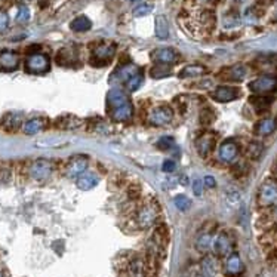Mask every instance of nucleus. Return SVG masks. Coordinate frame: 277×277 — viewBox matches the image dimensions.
<instances>
[{
  "mask_svg": "<svg viewBox=\"0 0 277 277\" xmlns=\"http://www.w3.org/2000/svg\"><path fill=\"white\" fill-rule=\"evenodd\" d=\"M181 182H182V184H187V182H188V178H187V177H182V178H181Z\"/></svg>",
  "mask_w": 277,
  "mask_h": 277,
  "instance_id": "nucleus-48",
  "label": "nucleus"
},
{
  "mask_svg": "<svg viewBox=\"0 0 277 277\" xmlns=\"http://www.w3.org/2000/svg\"><path fill=\"white\" fill-rule=\"evenodd\" d=\"M227 196H228V200H230V202H231V200H233V202H239V200H240V196H239V193H237V191L228 193Z\"/></svg>",
  "mask_w": 277,
  "mask_h": 277,
  "instance_id": "nucleus-47",
  "label": "nucleus"
},
{
  "mask_svg": "<svg viewBox=\"0 0 277 277\" xmlns=\"http://www.w3.org/2000/svg\"><path fill=\"white\" fill-rule=\"evenodd\" d=\"M212 242H213V237L211 233H202L196 240V249L200 252H208L212 247Z\"/></svg>",
  "mask_w": 277,
  "mask_h": 277,
  "instance_id": "nucleus-31",
  "label": "nucleus"
},
{
  "mask_svg": "<svg viewBox=\"0 0 277 277\" xmlns=\"http://www.w3.org/2000/svg\"><path fill=\"white\" fill-rule=\"evenodd\" d=\"M129 277H146V262L143 258H133L128 264Z\"/></svg>",
  "mask_w": 277,
  "mask_h": 277,
  "instance_id": "nucleus-22",
  "label": "nucleus"
},
{
  "mask_svg": "<svg viewBox=\"0 0 277 277\" xmlns=\"http://www.w3.org/2000/svg\"><path fill=\"white\" fill-rule=\"evenodd\" d=\"M215 143H216L215 141V135L206 132V133H202L196 140V148H197V151H199V154L202 157H208L213 151Z\"/></svg>",
  "mask_w": 277,
  "mask_h": 277,
  "instance_id": "nucleus-11",
  "label": "nucleus"
},
{
  "mask_svg": "<svg viewBox=\"0 0 277 277\" xmlns=\"http://www.w3.org/2000/svg\"><path fill=\"white\" fill-rule=\"evenodd\" d=\"M21 122H22V117L21 114H16V113H6L2 119V126L6 129V130H16L19 126H21Z\"/></svg>",
  "mask_w": 277,
  "mask_h": 277,
  "instance_id": "nucleus-27",
  "label": "nucleus"
},
{
  "mask_svg": "<svg viewBox=\"0 0 277 277\" xmlns=\"http://www.w3.org/2000/svg\"><path fill=\"white\" fill-rule=\"evenodd\" d=\"M219 74L224 77V80H234V81H240V80H243V79H244V76H246V67H244V65H242V64L231 65V67L224 68V70L221 71Z\"/></svg>",
  "mask_w": 277,
  "mask_h": 277,
  "instance_id": "nucleus-17",
  "label": "nucleus"
},
{
  "mask_svg": "<svg viewBox=\"0 0 277 277\" xmlns=\"http://www.w3.org/2000/svg\"><path fill=\"white\" fill-rule=\"evenodd\" d=\"M240 97V92L237 88H231V86H218L213 92H212V98L218 102H230L234 101Z\"/></svg>",
  "mask_w": 277,
  "mask_h": 277,
  "instance_id": "nucleus-13",
  "label": "nucleus"
},
{
  "mask_svg": "<svg viewBox=\"0 0 277 277\" xmlns=\"http://www.w3.org/2000/svg\"><path fill=\"white\" fill-rule=\"evenodd\" d=\"M133 73H136V68L133 65H123L119 68V71L116 73V77L122 81H126Z\"/></svg>",
  "mask_w": 277,
  "mask_h": 277,
  "instance_id": "nucleus-36",
  "label": "nucleus"
},
{
  "mask_svg": "<svg viewBox=\"0 0 277 277\" xmlns=\"http://www.w3.org/2000/svg\"><path fill=\"white\" fill-rule=\"evenodd\" d=\"M107 102L112 108H116V107H120V105L126 104L128 98H126V94L123 91L113 89V91H110L108 95H107Z\"/></svg>",
  "mask_w": 277,
  "mask_h": 277,
  "instance_id": "nucleus-24",
  "label": "nucleus"
},
{
  "mask_svg": "<svg viewBox=\"0 0 277 277\" xmlns=\"http://www.w3.org/2000/svg\"><path fill=\"white\" fill-rule=\"evenodd\" d=\"M251 104L255 107V110L258 113H261V112H265V110L271 105V98L270 97H267V95H257V97H252L251 99Z\"/></svg>",
  "mask_w": 277,
  "mask_h": 277,
  "instance_id": "nucleus-29",
  "label": "nucleus"
},
{
  "mask_svg": "<svg viewBox=\"0 0 277 277\" xmlns=\"http://www.w3.org/2000/svg\"><path fill=\"white\" fill-rule=\"evenodd\" d=\"M195 2L200 9H209L218 2V0H195Z\"/></svg>",
  "mask_w": 277,
  "mask_h": 277,
  "instance_id": "nucleus-44",
  "label": "nucleus"
},
{
  "mask_svg": "<svg viewBox=\"0 0 277 277\" xmlns=\"http://www.w3.org/2000/svg\"><path fill=\"white\" fill-rule=\"evenodd\" d=\"M237 154H239V146L233 140L224 141L218 150V156L223 162H233L237 157Z\"/></svg>",
  "mask_w": 277,
  "mask_h": 277,
  "instance_id": "nucleus-14",
  "label": "nucleus"
},
{
  "mask_svg": "<svg viewBox=\"0 0 277 277\" xmlns=\"http://www.w3.org/2000/svg\"><path fill=\"white\" fill-rule=\"evenodd\" d=\"M57 63L63 67L74 65L76 64V53L68 48H63L57 55Z\"/></svg>",
  "mask_w": 277,
  "mask_h": 277,
  "instance_id": "nucleus-26",
  "label": "nucleus"
},
{
  "mask_svg": "<svg viewBox=\"0 0 277 277\" xmlns=\"http://www.w3.org/2000/svg\"><path fill=\"white\" fill-rule=\"evenodd\" d=\"M70 29L76 33H85L92 29V21L86 15H79L70 22Z\"/></svg>",
  "mask_w": 277,
  "mask_h": 277,
  "instance_id": "nucleus-21",
  "label": "nucleus"
},
{
  "mask_svg": "<svg viewBox=\"0 0 277 277\" xmlns=\"http://www.w3.org/2000/svg\"><path fill=\"white\" fill-rule=\"evenodd\" d=\"M151 58L159 64H174L178 61V52L172 48H159L151 53Z\"/></svg>",
  "mask_w": 277,
  "mask_h": 277,
  "instance_id": "nucleus-10",
  "label": "nucleus"
},
{
  "mask_svg": "<svg viewBox=\"0 0 277 277\" xmlns=\"http://www.w3.org/2000/svg\"><path fill=\"white\" fill-rule=\"evenodd\" d=\"M174 144H175V140L172 136H162L160 140L157 141V147L162 150V151H169L172 147H174Z\"/></svg>",
  "mask_w": 277,
  "mask_h": 277,
  "instance_id": "nucleus-38",
  "label": "nucleus"
},
{
  "mask_svg": "<svg viewBox=\"0 0 277 277\" xmlns=\"http://www.w3.org/2000/svg\"><path fill=\"white\" fill-rule=\"evenodd\" d=\"M29 19H30V9L25 5H21L18 8V12H16V22L25 24V22H29Z\"/></svg>",
  "mask_w": 277,
  "mask_h": 277,
  "instance_id": "nucleus-40",
  "label": "nucleus"
},
{
  "mask_svg": "<svg viewBox=\"0 0 277 277\" xmlns=\"http://www.w3.org/2000/svg\"><path fill=\"white\" fill-rule=\"evenodd\" d=\"M53 172V163L48 159H37L30 168V175L36 181H46Z\"/></svg>",
  "mask_w": 277,
  "mask_h": 277,
  "instance_id": "nucleus-5",
  "label": "nucleus"
},
{
  "mask_svg": "<svg viewBox=\"0 0 277 277\" xmlns=\"http://www.w3.org/2000/svg\"><path fill=\"white\" fill-rule=\"evenodd\" d=\"M19 65V57L14 50L0 52V71H14Z\"/></svg>",
  "mask_w": 277,
  "mask_h": 277,
  "instance_id": "nucleus-12",
  "label": "nucleus"
},
{
  "mask_svg": "<svg viewBox=\"0 0 277 277\" xmlns=\"http://www.w3.org/2000/svg\"><path fill=\"white\" fill-rule=\"evenodd\" d=\"M212 246H213V251L218 257H227L231 254V249H233V243H231V239L227 233H219L213 242H212Z\"/></svg>",
  "mask_w": 277,
  "mask_h": 277,
  "instance_id": "nucleus-9",
  "label": "nucleus"
},
{
  "mask_svg": "<svg viewBox=\"0 0 277 277\" xmlns=\"http://www.w3.org/2000/svg\"><path fill=\"white\" fill-rule=\"evenodd\" d=\"M193 193H195L196 196L203 195V182L200 179H196L195 182H193Z\"/></svg>",
  "mask_w": 277,
  "mask_h": 277,
  "instance_id": "nucleus-45",
  "label": "nucleus"
},
{
  "mask_svg": "<svg viewBox=\"0 0 277 277\" xmlns=\"http://www.w3.org/2000/svg\"><path fill=\"white\" fill-rule=\"evenodd\" d=\"M76 185L79 190L83 191H89L92 188H95L98 185V177L95 174H86V175H80L76 181Z\"/></svg>",
  "mask_w": 277,
  "mask_h": 277,
  "instance_id": "nucleus-23",
  "label": "nucleus"
},
{
  "mask_svg": "<svg viewBox=\"0 0 277 277\" xmlns=\"http://www.w3.org/2000/svg\"><path fill=\"white\" fill-rule=\"evenodd\" d=\"M199 120L203 126H209L213 120H215V113L213 110L211 108H205L200 112V116H199Z\"/></svg>",
  "mask_w": 277,
  "mask_h": 277,
  "instance_id": "nucleus-37",
  "label": "nucleus"
},
{
  "mask_svg": "<svg viewBox=\"0 0 277 277\" xmlns=\"http://www.w3.org/2000/svg\"><path fill=\"white\" fill-rule=\"evenodd\" d=\"M247 88L257 95H267L270 92H274L277 89V76H261L249 83Z\"/></svg>",
  "mask_w": 277,
  "mask_h": 277,
  "instance_id": "nucleus-3",
  "label": "nucleus"
},
{
  "mask_svg": "<svg viewBox=\"0 0 277 277\" xmlns=\"http://www.w3.org/2000/svg\"><path fill=\"white\" fill-rule=\"evenodd\" d=\"M174 119V110L168 105H159L150 113V123L154 126H163L171 123Z\"/></svg>",
  "mask_w": 277,
  "mask_h": 277,
  "instance_id": "nucleus-7",
  "label": "nucleus"
},
{
  "mask_svg": "<svg viewBox=\"0 0 277 277\" xmlns=\"http://www.w3.org/2000/svg\"><path fill=\"white\" fill-rule=\"evenodd\" d=\"M175 168H177V163L174 162V160H164L163 162V164H162V171L163 172H166V174H169V172H174L175 171Z\"/></svg>",
  "mask_w": 277,
  "mask_h": 277,
  "instance_id": "nucleus-43",
  "label": "nucleus"
},
{
  "mask_svg": "<svg viewBox=\"0 0 277 277\" xmlns=\"http://www.w3.org/2000/svg\"><path fill=\"white\" fill-rule=\"evenodd\" d=\"M277 202V182L265 181L260 190V203L262 206H270Z\"/></svg>",
  "mask_w": 277,
  "mask_h": 277,
  "instance_id": "nucleus-8",
  "label": "nucleus"
},
{
  "mask_svg": "<svg viewBox=\"0 0 277 277\" xmlns=\"http://www.w3.org/2000/svg\"><path fill=\"white\" fill-rule=\"evenodd\" d=\"M274 19L277 21V11H276V14H274Z\"/></svg>",
  "mask_w": 277,
  "mask_h": 277,
  "instance_id": "nucleus-52",
  "label": "nucleus"
},
{
  "mask_svg": "<svg viewBox=\"0 0 277 277\" xmlns=\"http://www.w3.org/2000/svg\"><path fill=\"white\" fill-rule=\"evenodd\" d=\"M9 27V16L5 11L0 9V33H3Z\"/></svg>",
  "mask_w": 277,
  "mask_h": 277,
  "instance_id": "nucleus-42",
  "label": "nucleus"
},
{
  "mask_svg": "<svg viewBox=\"0 0 277 277\" xmlns=\"http://www.w3.org/2000/svg\"><path fill=\"white\" fill-rule=\"evenodd\" d=\"M132 116H133V107L129 101L120 107L113 108V112H112V119L114 122H129L132 119Z\"/></svg>",
  "mask_w": 277,
  "mask_h": 277,
  "instance_id": "nucleus-15",
  "label": "nucleus"
},
{
  "mask_svg": "<svg viewBox=\"0 0 277 277\" xmlns=\"http://www.w3.org/2000/svg\"><path fill=\"white\" fill-rule=\"evenodd\" d=\"M129 2H138V0H129Z\"/></svg>",
  "mask_w": 277,
  "mask_h": 277,
  "instance_id": "nucleus-53",
  "label": "nucleus"
},
{
  "mask_svg": "<svg viewBox=\"0 0 277 277\" xmlns=\"http://www.w3.org/2000/svg\"><path fill=\"white\" fill-rule=\"evenodd\" d=\"M234 2H237V3H243V2H246V0H234Z\"/></svg>",
  "mask_w": 277,
  "mask_h": 277,
  "instance_id": "nucleus-50",
  "label": "nucleus"
},
{
  "mask_svg": "<svg viewBox=\"0 0 277 277\" xmlns=\"http://www.w3.org/2000/svg\"><path fill=\"white\" fill-rule=\"evenodd\" d=\"M276 128H277V119L265 117V119H261L255 125V133L260 136H268L276 130Z\"/></svg>",
  "mask_w": 277,
  "mask_h": 277,
  "instance_id": "nucleus-18",
  "label": "nucleus"
},
{
  "mask_svg": "<svg viewBox=\"0 0 277 277\" xmlns=\"http://www.w3.org/2000/svg\"><path fill=\"white\" fill-rule=\"evenodd\" d=\"M218 270V264L215 261L213 257H205V260L202 261V273L215 277V273Z\"/></svg>",
  "mask_w": 277,
  "mask_h": 277,
  "instance_id": "nucleus-32",
  "label": "nucleus"
},
{
  "mask_svg": "<svg viewBox=\"0 0 277 277\" xmlns=\"http://www.w3.org/2000/svg\"><path fill=\"white\" fill-rule=\"evenodd\" d=\"M153 9H154L153 5H150V3H141V5H138L136 8H133L132 14H133V16H136V18H141V16L150 15V14L153 12Z\"/></svg>",
  "mask_w": 277,
  "mask_h": 277,
  "instance_id": "nucleus-35",
  "label": "nucleus"
},
{
  "mask_svg": "<svg viewBox=\"0 0 277 277\" xmlns=\"http://www.w3.org/2000/svg\"><path fill=\"white\" fill-rule=\"evenodd\" d=\"M150 74H151V77H154V79H160V77H164V76L171 74V71H169L168 67H166V64H160V65L153 67V70L150 71Z\"/></svg>",
  "mask_w": 277,
  "mask_h": 277,
  "instance_id": "nucleus-41",
  "label": "nucleus"
},
{
  "mask_svg": "<svg viewBox=\"0 0 277 277\" xmlns=\"http://www.w3.org/2000/svg\"><path fill=\"white\" fill-rule=\"evenodd\" d=\"M116 48H117L116 43H112V42L98 43L92 49V57H91L89 63L94 67H104V65H107L110 61L114 58Z\"/></svg>",
  "mask_w": 277,
  "mask_h": 277,
  "instance_id": "nucleus-1",
  "label": "nucleus"
},
{
  "mask_svg": "<svg viewBox=\"0 0 277 277\" xmlns=\"http://www.w3.org/2000/svg\"><path fill=\"white\" fill-rule=\"evenodd\" d=\"M208 73V70L203 67V65H197V64H195V65H187V67H184L181 71H179V77L181 79H188V77H199V76H203V74H206Z\"/></svg>",
  "mask_w": 277,
  "mask_h": 277,
  "instance_id": "nucleus-28",
  "label": "nucleus"
},
{
  "mask_svg": "<svg viewBox=\"0 0 277 277\" xmlns=\"http://www.w3.org/2000/svg\"><path fill=\"white\" fill-rule=\"evenodd\" d=\"M46 126V119L43 117H33L30 120H27L22 125V132L25 135H36Z\"/></svg>",
  "mask_w": 277,
  "mask_h": 277,
  "instance_id": "nucleus-20",
  "label": "nucleus"
},
{
  "mask_svg": "<svg viewBox=\"0 0 277 277\" xmlns=\"http://www.w3.org/2000/svg\"><path fill=\"white\" fill-rule=\"evenodd\" d=\"M50 68V60L45 53H32L25 61V70L32 74H43Z\"/></svg>",
  "mask_w": 277,
  "mask_h": 277,
  "instance_id": "nucleus-4",
  "label": "nucleus"
},
{
  "mask_svg": "<svg viewBox=\"0 0 277 277\" xmlns=\"http://www.w3.org/2000/svg\"><path fill=\"white\" fill-rule=\"evenodd\" d=\"M143 80H144L143 71H136V73H133V74L125 81L126 89H128L129 92H135V91H138V88H140V86L143 85Z\"/></svg>",
  "mask_w": 277,
  "mask_h": 277,
  "instance_id": "nucleus-30",
  "label": "nucleus"
},
{
  "mask_svg": "<svg viewBox=\"0 0 277 277\" xmlns=\"http://www.w3.org/2000/svg\"><path fill=\"white\" fill-rule=\"evenodd\" d=\"M81 123H83V120L81 119H79V117H76L74 114H63V116H60L57 120H55V128H58V129H77V128H80L81 126Z\"/></svg>",
  "mask_w": 277,
  "mask_h": 277,
  "instance_id": "nucleus-16",
  "label": "nucleus"
},
{
  "mask_svg": "<svg viewBox=\"0 0 277 277\" xmlns=\"http://www.w3.org/2000/svg\"><path fill=\"white\" fill-rule=\"evenodd\" d=\"M154 30H156V36L160 40H164V39L169 37V25H168V21H166V18L163 15L156 16Z\"/></svg>",
  "mask_w": 277,
  "mask_h": 277,
  "instance_id": "nucleus-25",
  "label": "nucleus"
},
{
  "mask_svg": "<svg viewBox=\"0 0 277 277\" xmlns=\"http://www.w3.org/2000/svg\"><path fill=\"white\" fill-rule=\"evenodd\" d=\"M246 154H247L249 159H252V160L260 159V156L262 154V144H260V143H257V141L251 143V144L247 146Z\"/></svg>",
  "mask_w": 277,
  "mask_h": 277,
  "instance_id": "nucleus-34",
  "label": "nucleus"
},
{
  "mask_svg": "<svg viewBox=\"0 0 277 277\" xmlns=\"http://www.w3.org/2000/svg\"><path fill=\"white\" fill-rule=\"evenodd\" d=\"M199 277H212V276H208V274H203V273H202V274H200Z\"/></svg>",
  "mask_w": 277,
  "mask_h": 277,
  "instance_id": "nucleus-49",
  "label": "nucleus"
},
{
  "mask_svg": "<svg viewBox=\"0 0 277 277\" xmlns=\"http://www.w3.org/2000/svg\"><path fill=\"white\" fill-rule=\"evenodd\" d=\"M243 271V262L240 260V257L237 254H230L227 261H226V273L230 277H236L239 274H242Z\"/></svg>",
  "mask_w": 277,
  "mask_h": 277,
  "instance_id": "nucleus-19",
  "label": "nucleus"
},
{
  "mask_svg": "<svg viewBox=\"0 0 277 277\" xmlns=\"http://www.w3.org/2000/svg\"><path fill=\"white\" fill-rule=\"evenodd\" d=\"M157 216H159V208L153 203H146L136 213V224L143 230L150 228L156 224Z\"/></svg>",
  "mask_w": 277,
  "mask_h": 277,
  "instance_id": "nucleus-2",
  "label": "nucleus"
},
{
  "mask_svg": "<svg viewBox=\"0 0 277 277\" xmlns=\"http://www.w3.org/2000/svg\"><path fill=\"white\" fill-rule=\"evenodd\" d=\"M89 164V157L85 154H79L70 159L67 168H65V175L68 178H79L81 174H85Z\"/></svg>",
  "mask_w": 277,
  "mask_h": 277,
  "instance_id": "nucleus-6",
  "label": "nucleus"
},
{
  "mask_svg": "<svg viewBox=\"0 0 277 277\" xmlns=\"http://www.w3.org/2000/svg\"><path fill=\"white\" fill-rule=\"evenodd\" d=\"M203 184L206 185V187H209V188H213L215 185H216V181H215V178L213 177H205V179H203Z\"/></svg>",
  "mask_w": 277,
  "mask_h": 277,
  "instance_id": "nucleus-46",
  "label": "nucleus"
},
{
  "mask_svg": "<svg viewBox=\"0 0 277 277\" xmlns=\"http://www.w3.org/2000/svg\"><path fill=\"white\" fill-rule=\"evenodd\" d=\"M224 27L226 29H233V27H237L240 24V16L236 11H230L228 14L224 15Z\"/></svg>",
  "mask_w": 277,
  "mask_h": 277,
  "instance_id": "nucleus-33",
  "label": "nucleus"
},
{
  "mask_svg": "<svg viewBox=\"0 0 277 277\" xmlns=\"http://www.w3.org/2000/svg\"><path fill=\"white\" fill-rule=\"evenodd\" d=\"M174 203H175V206L179 209V211H188L190 209V206H191V200L187 197V196H184V195H178L175 199H174Z\"/></svg>",
  "mask_w": 277,
  "mask_h": 277,
  "instance_id": "nucleus-39",
  "label": "nucleus"
},
{
  "mask_svg": "<svg viewBox=\"0 0 277 277\" xmlns=\"http://www.w3.org/2000/svg\"><path fill=\"white\" fill-rule=\"evenodd\" d=\"M0 277H6V276H5V273H2V271H0Z\"/></svg>",
  "mask_w": 277,
  "mask_h": 277,
  "instance_id": "nucleus-51",
  "label": "nucleus"
}]
</instances>
